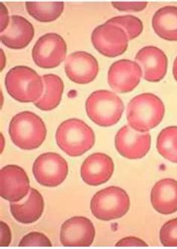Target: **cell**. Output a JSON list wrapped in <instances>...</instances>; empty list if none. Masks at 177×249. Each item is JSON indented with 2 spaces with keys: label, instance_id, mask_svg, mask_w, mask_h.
<instances>
[{
  "label": "cell",
  "instance_id": "obj_9",
  "mask_svg": "<svg viewBox=\"0 0 177 249\" xmlns=\"http://www.w3.org/2000/svg\"><path fill=\"white\" fill-rule=\"evenodd\" d=\"M67 55V44L56 33H47L37 40L33 49V58L40 68L51 69L59 66Z\"/></svg>",
  "mask_w": 177,
  "mask_h": 249
},
{
  "label": "cell",
  "instance_id": "obj_11",
  "mask_svg": "<svg viewBox=\"0 0 177 249\" xmlns=\"http://www.w3.org/2000/svg\"><path fill=\"white\" fill-rule=\"evenodd\" d=\"M115 147L122 157L129 160H139L148 154L151 147V136L149 133H139L128 125L117 133Z\"/></svg>",
  "mask_w": 177,
  "mask_h": 249
},
{
  "label": "cell",
  "instance_id": "obj_27",
  "mask_svg": "<svg viewBox=\"0 0 177 249\" xmlns=\"http://www.w3.org/2000/svg\"><path fill=\"white\" fill-rule=\"evenodd\" d=\"M113 7L120 12H139L147 8V2H112Z\"/></svg>",
  "mask_w": 177,
  "mask_h": 249
},
{
  "label": "cell",
  "instance_id": "obj_19",
  "mask_svg": "<svg viewBox=\"0 0 177 249\" xmlns=\"http://www.w3.org/2000/svg\"><path fill=\"white\" fill-rule=\"evenodd\" d=\"M44 209V197L34 188H31L29 196L23 202L10 204V210L14 218L23 224L37 222L42 215Z\"/></svg>",
  "mask_w": 177,
  "mask_h": 249
},
{
  "label": "cell",
  "instance_id": "obj_2",
  "mask_svg": "<svg viewBox=\"0 0 177 249\" xmlns=\"http://www.w3.org/2000/svg\"><path fill=\"white\" fill-rule=\"evenodd\" d=\"M8 133L17 147L25 151H32L44 143L47 137V128L38 115L24 111L12 118Z\"/></svg>",
  "mask_w": 177,
  "mask_h": 249
},
{
  "label": "cell",
  "instance_id": "obj_29",
  "mask_svg": "<svg viewBox=\"0 0 177 249\" xmlns=\"http://www.w3.org/2000/svg\"><path fill=\"white\" fill-rule=\"evenodd\" d=\"M1 33L5 31L8 27L10 21V18L8 17V11L3 4L1 3Z\"/></svg>",
  "mask_w": 177,
  "mask_h": 249
},
{
  "label": "cell",
  "instance_id": "obj_3",
  "mask_svg": "<svg viewBox=\"0 0 177 249\" xmlns=\"http://www.w3.org/2000/svg\"><path fill=\"white\" fill-rule=\"evenodd\" d=\"M57 144L67 155L80 157L93 147L95 135L93 129L77 118L62 122L55 133Z\"/></svg>",
  "mask_w": 177,
  "mask_h": 249
},
{
  "label": "cell",
  "instance_id": "obj_4",
  "mask_svg": "<svg viewBox=\"0 0 177 249\" xmlns=\"http://www.w3.org/2000/svg\"><path fill=\"white\" fill-rule=\"evenodd\" d=\"M5 84L10 96L20 103H35L44 91L42 78L27 66H17L10 70L5 76Z\"/></svg>",
  "mask_w": 177,
  "mask_h": 249
},
{
  "label": "cell",
  "instance_id": "obj_15",
  "mask_svg": "<svg viewBox=\"0 0 177 249\" xmlns=\"http://www.w3.org/2000/svg\"><path fill=\"white\" fill-rule=\"evenodd\" d=\"M137 62L143 73V79L150 83H158L164 79L168 71V57L161 49L154 46L143 47L136 54Z\"/></svg>",
  "mask_w": 177,
  "mask_h": 249
},
{
  "label": "cell",
  "instance_id": "obj_7",
  "mask_svg": "<svg viewBox=\"0 0 177 249\" xmlns=\"http://www.w3.org/2000/svg\"><path fill=\"white\" fill-rule=\"evenodd\" d=\"M91 41L100 54L114 58L126 52L129 40L124 29L106 22L93 29Z\"/></svg>",
  "mask_w": 177,
  "mask_h": 249
},
{
  "label": "cell",
  "instance_id": "obj_20",
  "mask_svg": "<svg viewBox=\"0 0 177 249\" xmlns=\"http://www.w3.org/2000/svg\"><path fill=\"white\" fill-rule=\"evenodd\" d=\"M155 33L168 41H177V7H162L156 12L152 19Z\"/></svg>",
  "mask_w": 177,
  "mask_h": 249
},
{
  "label": "cell",
  "instance_id": "obj_14",
  "mask_svg": "<svg viewBox=\"0 0 177 249\" xmlns=\"http://www.w3.org/2000/svg\"><path fill=\"white\" fill-rule=\"evenodd\" d=\"M95 237V228L89 218L75 216L61 225L60 240L65 246H90Z\"/></svg>",
  "mask_w": 177,
  "mask_h": 249
},
{
  "label": "cell",
  "instance_id": "obj_16",
  "mask_svg": "<svg viewBox=\"0 0 177 249\" xmlns=\"http://www.w3.org/2000/svg\"><path fill=\"white\" fill-rule=\"evenodd\" d=\"M114 171V162L109 156L103 153H94L82 163L81 177L89 186H97L108 182Z\"/></svg>",
  "mask_w": 177,
  "mask_h": 249
},
{
  "label": "cell",
  "instance_id": "obj_25",
  "mask_svg": "<svg viewBox=\"0 0 177 249\" xmlns=\"http://www.w3.org/2000/svg\"><path fill=\"white\" fill-rule=\"evenodd\" d=\"M160 241L164 246H177V218L164 223L160 230Z\"/></svg>",
  "mask_w": 177,
  "mask_h": 249
},
{
  "label": "cell",
  "instance_id": "obj_26",
  "mask_svg": "<svg viewBox=\"0 0 177 249\" xmlns=\"http://www.w3.org/2000/svg\"><path fill=\"white\" fill-rule=\"evenodd\" d=\"M19 246H52V243L44 233L31 232L23 236Z\"/></svg>",
  "mask_w": 177,
  "mask_h": 249
},
{
  "label": "cell",
  "instance_id": "obj_6",
  "mask_svg": "<svg viewBox=\"0 0 177 249\" xmlns=\"http://www.w3.org/2000/svg\"><path fill=\"white\" fill-rule=\"evenodd\" d=\"M130 207L126 192L118 186H109L96 193L90 201V210L101 221L114 220L126 215Z\"/></svg>",
  "mask_w": 177,
  "mask_h": 249
},
{
  "label": "cell",
  "instance_id": "obj_10",
  "mask_svg": "<svg viewBox=\"0 0 177 249\" xmlns=\"http://www.w3.org/2000/svg\"><path fill=\"white\" fill-rule=\"evenodd\" d=\"M29 179L21 167L16 165L4 166L0 172V195L9 202H18L30 191Z\"/></svg>",
  "mask_w": 177,
  "mask_h": 249
},
{
  "label": "cell",
  "instance_id": "obj_21",
  "mask_svg": "<svg viewBox=\"0 0 177 249\" xmlns=\"http://www.w3.org/2000/svg\"><path fill=\"white\" fill-rule=\"evenodd\" d=\"M44 83V93L38 101L35 103L40 110L51 111L58 107L64 92L63 81L55 74H46L42 76Z\"/></svg>",
  "mask_w": 177,
  "mask_h": 249
},
{
  "label": "cell",
  "instance_id": "obj_22",
  "mask_svg": "<svg viewBox=\"0 0 177 249\" xmlns=\"http://www.w3.org/2000/svg\"><path fill=\"white\" fill-rule=\"evenodd\" d=\"M29 15L41 23H50L58 19L63 13V2H26Z\"/></svg>",
  "mask_w": 177,
  "mask_h": 249
},
{
  "label": "cell",
  "instance_id": "obj_17",
  "mask_svg": "<svg viewBox=\"0 0 177 249\" xmlns=\"http://www.w3.org/2000/svg\"><path fill=\"white\" fill-rule=\"evenodd\" d=\"M34 36V26L28 19L19 15H12L8 27L1 33L0 38L5 47L21 50L30 44Z\"/></svg>",
  "mask_w": 177,
  "mask_h": 249
},
{
  "label": "cell",
  "instance_id": "obj_13",
  "mask_svg": "<svg viewBox=\"0 0 177 249\" xmlns=\"http://www.w3.org/2000/svg\"><path fill=\"white\" fill-rule=\"evenodd\" d=\"M65 72L71 81L86 85L93 82L100 68L97 58L89 53L77 51L68 55L65 61Z\"/></svg>",
  "mask_w": 177,
  "mask_h": 249
},
{
  "label": "cell",
  "instance_id": "obj_28",
  "mask_svg": "<svg viewBox=\"0 0 177 249\" xmlns=\"http://www.w3.org/2000/svg\"><path fill=\"white\" fill-rule=\"evenodd\" d=\"M116 246H147L148 245L145 243L140 238L135 236H128L123 238L115 245Z\"/></svg>",
  "mask_w": 177,
  "mask_h": 249
},
{
  "label": "cell",
  "instance_id": "obj_23",
  "mask_svg": "<svg viewBox=\"0 0 177 249\" xmlns=\"http://www.w3.org/2000/svg\"><path fill=\"white\" fill-rule=\"evenodd\" d=\"M156 148L167 160L177 163V126H170L160 132Z\"/></svg>",
  "mask_w": 177,
  "mask_h": 249
},
{
  "label": "cell",
  "instance_id": "obj_12",
  "mask_svg": "<svg viewBox=\"0 0 177 249\" xmlns=\"http://www.w3.org/2000/svg\"><path fill=\"white\" fill-rule=\"evenodd\" d=\"M143 71L140 65L129 59L114 62L108 72L110 87L118 93L124 94L133 91L139 86Z\"/></svg>",
  "mask_w": 177,
  "mask_h": 249
},
{
  "label": "cell",
  "instance_id": "obj_18",
  "mask_svg": "<svg viewBox=\"0 0 177 249\" xmlns=\"http://www.w3.org/2000/svg\"><path fill=\"white\" fill-rule=\"evenodd\" d=\"M150 200L155 211L159 213L177 212V180L165 178L157 182L152 189Z\"/></svg>",
  "mask_w": 177,
  "mask_h": 249
},
{
  "label": "cell",
  "instance_id": "obj_8",
  "mask_svg": "<svg viewBox=\"0 0 177 249\" xmlns=\"http://www.w3.org/2000/svg\"><path fill=\"white\" fill-rule=\"evenodd\" d=\"M37 183L47 187H55L65 181L68 175V164L56 153L48 152L39 156L33 168Z\"/></svg>",
  "mask_w": 177,
  "mask_h": 249
},
{
  "label": "cell",
  "instance_id": "obj_30",
  "mask_svg": "<svg viewBox=\"0 0 177 249\" xmlns=\"http://www.w3.org/2000/svg\"><path fill=\"white\" fill-rule=\"evenodd\" d=\"M173 74H174V79L177 82V56L176 57L174 60V65H173Z\"/></svg>",
  "mask_w": 177,
  "mask_h": 249
},
{
  "label": "cell",
  "instance_id": "obj_1",
  "mask_svg": "<svg viewBox=\"0 0 177 249\" xmlns=\"http://www.w3.org/2000/svg\"><path fill=\"white\" fill-rule=\"evenodd\" d=\"M165 107L161 99L152 93L139 94L128 104L126 118L129 126L139 133H148L159 125Z\"/></svg>",
  "mask_w": 177,
  "mask_h": 249
},
{
  "label": "cell",
  "instance_id": "obj_5",
  "mask_svg": "<svg viewBox=\"0 0 177 249\" xmlns=\"http://www.w3.org/2000/svg\"><path fill=\"white\" fill-rule=\"evenodd\" d=\"M86 108L88 116L93 123L108 127L120 122L124 113V104L115 93L98 90L89 96Z\"/></svg>",
  "mask_w": 177,
  "mask_h": 249
},
{
  "label": "cell",
  "instance_id": "obj_24",
  "mask_svg": "<svg viewBox=\"0 0 177 249\" xmlns=\"http://www.w3.org/2000/svg\"><path fill=\"white\" fill-rule=\"evenodd\" d=\"M107 23L117 25L124 29L129 41L139 37L143 33V23L139 18L133 15L114 17L108 19Z\"/></svg>",
  "mask_w": 177,
  "mask_h": 249
}]
</instances>
